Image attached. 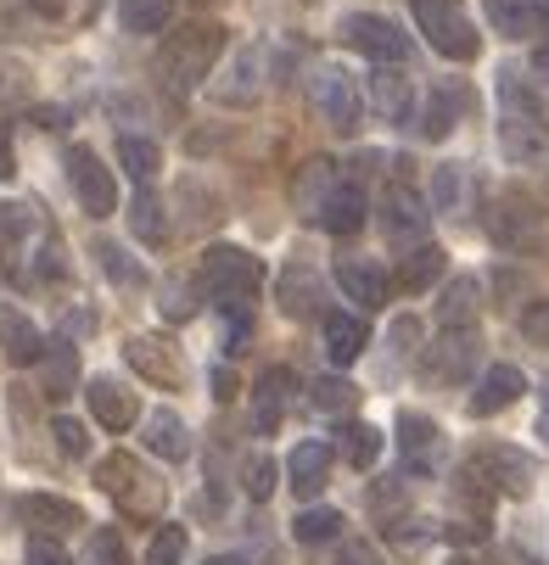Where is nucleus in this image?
I'll return each mask as SVG.
<instances>
[{
  "mask_svg": "<svg viewBox=\"0 0 549 565\" xmlns=\"http://www.w3.org/2000/svg\"><path fill=\"white\" fill-rule=\"evenodd\" d=\"M415 23L426 29V45L448 62H471L483 51L477 29H471V18L460 12V0H415Z\"/></svg>",
  "mask_w": 549,
  "mask_h": 565,
  "instance_id": "423d86ee",
  "label": "nucleus"
},
{
  "mask_svg": "<svg viewBox=\"0 0 549 565\" xmlns=\"http://www.w3.org/2000/svg\"><path fill=\"white\" fill-rule=\"evenodd\" d=\"M331 185H337V163H331V157H308V163H303V180H297V207L314 218V207L331 196Z\"/></svg>",
  "mask_w": 549,
  "mask_h": 565,
  "instance_id": "2f4dec72",
  "label": "nucleus"
},
{
  "mask_svg": "<svg viewBox=\"0 0 549 565\" xmlns=\"http://www.w3.org/2000/svg\"><path fill=\"white\" fill-rule=\"evenodd\" d=\"M96 481H102V493H107V499H118L124 515H146V521H151V515H163V499H169V493H163V481H157L135 454H107V459L96 465Z\"/></svg>",
  "mask_w": 549,
  "mask_h": 565,
  "instance_id": "7ed1b4c3",
  "label": "nucleus"
},
{
  "mask_svg": "<svg viewBox=\"0 0 549 565\" xmlns=\"http://www.w3.org/2000/svg\"><path fill=\"white\" fill-rule=\"evenodd\" d=\"M124 353L140 370V381H151V386H180L186 381V359H180V348L169 337H129Z\"/></svg>",
  "mask_w": 549,
  "mask_h": 565,
  "instance_id": "4468645a",
  "label": "nucleus"
},
{
  "mask_svg": "<svg viewBox=\"0 0 549 565\" xmlns=\"http://www.w3.org/2000/svg\"><path fill=\"white\" fill-rule=\"evenodd\" d=\"M258 280H264V269L247 247H208L202 275H197V286L219 302H247L258 291Z\"/></svg>",
  "mask_w": 549,
  "mask_h": 565,
  "instance_id": "0eeeda50",
  "label": "nucleus"
},
{
  "mask_svg": "<svg viewBox=\"0 0 549 565\" xmlns=\"http://www.w3.org/2000/svg\"><path fill=\"white\" fill-rule=\"evenodd\" d=\"M23 565H73V559L62 554V543H51V537H34V543H29V554H23Z\"/></svg>",
  "mask_w": 549,
  "mask_h": 565,
  "instance_id": "09e8293b",
  "label": "nucleus"
},
{
  "mask_svg": "<svg viewBox=\"0 0 549 565\" xmlns=\"http://www.w3.org/2000/svg\"><path fill=\"white\" fill-rule=\"evenodd\" d=\"M163 313H169V319H191V313H197V297H191V286H169V297H163Z\"/></svg>",
  "mask_w": 549,
  "mask_h": 565,
  "instance_id": "8fccbe9b",
  "label": "nucleus"
},
{
  "mask_svg": "<svg viewBox=\"0 0 549 565\" xmlns=\"http://www.w3.org/2000/svg\"><path fill=\"white\" fill-rule=\"evenodd\" d=\"M477 359H483V337L471 326H443V337L421 353V381L426 386H460L477 375Z\"/></svg>",
  "mask_w": 549,
  "mask_h": 565,
  "instance_id": "39448f33",
  "label": "nucleus"
},
{
  "mask_svg": "<svg viewBox=\"0 0 549 565\" xmlns=\"http://www.w3.org/2000/svg\"><path fill=\"white\" fill-rule=\"evenodd\" d=\"M538 437H543V448H549V375H543V386H538Z\"/></svg>",
  "mask_w": 549,
  "mask_h": 565,
  "instance_id": "5fc2aeb1",
  "label": "nucleus"
},
{
  "mask_svg": "<svg viewBox=\"0 0 549 565\" xmlns=\"http://www.w3.org/2000/svg\"><path fill=\"white\" fill-rule=\"evenodd\" d=\"M18 515H23V521H34V526H51V532H67V526L85 521V515H78V504L51 499V493H29V499H18Z\"/></svg>",
  "mask_w": 549,
  "mask_h": 565,
  "instance_id": "c756f323",
  "label": "nucleus"
},
{
  "mask_svg": "<svg viewBox=\"0 0 549 565\" xmlns=\"http://www.w3.org/2000/svg\"><path fill=\"white\" fill-rule=\"evenodd\" d=\"M399 448H404V481H410V476L432 481V476H443V465H448V448H443L437 420L410 415V409L399 415Z\"/></svg>",
  "mask_w": 549,
  "mask_h": 565,
  "instance_id": "9d476101",
  "label": "nucleus"
},
{
  "mask_svg": "<svg viewBox=\"0 0 549 565\" xmlns=\"http://www.w3.org/2000/svg\"><path fill=\"white\" fill-rule=\"evenodd\" d=\"M140 443H146L157 459H186V454H191V431H186V420H180L175 409H151Z\"/></svg>",
  "mask_w": 549,
  "mask_h": 565,
  "instance_id": "5701e85b",
  "label": "nucleus"
},
{
  "mask_svg": "<svg viewBox=\"0 0 549 565\" xmlns=\"http://www.w3.org/2000/svg\"><path fill=\"white\" fill-rule=\"evenodd\" d=\"M415 118H421V135L426 140H448V129H454V96L448 90H432L426 113H415Z\"/></svg>",
  "mask_w": 549,
  "mask_h": 565,
  "instance_id": "58836bf2",
  "label": "nucleus"
},
{
  "mask_svg": "<svg viewBox=\"0 0 549 565\" xmlns=\"http://www.w3.org/2000/svg\"><path fill=\"white\" fill-rule=\"evenodd\" d=\"M247 337H253V319H247V308L242 302H224V353H242L247 348Z\"/></svg>",
  "mask_w": 549,
  "mask_h": 565,
  "instance_id": "c03bdc74",
  "label": "nucleus"
},
{
  "mask_svg": "<svg viewBox=\"0 0 549 565\" xmlns=\"http://www.w3.org/2000/svg\"><path fill=\"white\" fill-rule=\"evenodd\" d=\"M460 191H465V174H460L454 163H443V169H437V180H432V196H437V207H448V213H454Z\"/></svg>",
  "mask_w": 549,
  "mask_h": 565,
  "instance_id": "49530a36",
  "label": "nucleus"
},
{
  "mask_svg": "<svg viewBox=\"0 0 549 565\" xmlns=\"http://www.w3.org/2000/svg\"><path fill=\"white\" fill-rule=\"evenodd\" d=\"M118 163H124L129 180L146 185L157 174V163H163V151H157V140H146V135H118Z\"/></svg>",
  "mask_w": 549,
  "mask_h": 565,
  "instance_id": "72a5a7b5",
  "label": "nucleus"
},
{
  "mask_svg": "<svg viewBox=\"0 0 549 565\" xmlns=\"http://www.w3.org/2000/svg\"><path fill=\"white\" fill-rule=\"evenodd\" d=\"M532 12H549V0H532Z\"/></svg>",
  "mask_w": 549,
  "mask_h": 565,
  "instance_id": "052dcab7",
  "label": "nucleus"
},
{
  "mask_svg": "<svg viewBox=\"0 0 549 565\" xmlns=\"http://www.w3.org/2000/svg\"><path fill=\"white\" fill-rule=\"evenodd\" d=\"M521 392H527V375L516 364H488L477 392H471V415H499V409H510Z\"/></svg>",
  "mask_w": 549,
  "mask_h": 565,
  "instance_id": "f3484780",
  "label": "nucleus"
},
{
  "mask_svg": "<svg viewBox=\"0 0 549 565\" xmlns=\"http://www.w3.org/2000/svg\"><path fill=\"white\" fill-rule=\"evenodd\" d=\"M365 213H370V196L359 185H331V196L314 207V218H320L326 235H353L365 230Z\"/></svg>",
  "mask_w": 549,
  "mask_h": 565,
  "instance_id": "a211bd4d",
  "label": "nucleus"
},
{
  "mask_svg": "<svg viewBox=\"0 0 549 565\" xmlns=\"http://www.w3.org/2000/svg\"><path fill=\"white\" fill-rule=\"evenodd\" d=\"M376 218H381V230H387L392 247H421V241H426V224H432L426 202H421L410 185H387Z\"/></svg>",
  "mask_w": 549,
  "mask_h": 565,
  "instance_id": "f8f14e48",
  "label": "nucleus"
},
{
  "mask_svg": "<svg viewBox=\"0 0 549 565\" xmlns=\"http://www.w3.org/2000/svg\"><path fill=\"white\" fill-rule=\"evenodd\" d=\"M85 397H91V415H96L102 431H129V426L140 420V403H135V392H129L118 375H96V381L85 386Z\"/></svg>",
  "mask_w": 549,
  "mask_h": 565,
  "instance_id": "2eb2a0df",
  "label": "nucleus"
},
{
  "mask_svg": "<svg viewBox=\"0 0 549 565\" xmlns=\"http://www.w3.org/2000/svg\"><path fill=\"white\" fill-rule=\"evenodd\" d=\"M40 348H45V337L29 326V313L0 308V353H7L12 364H34V359H40Z\"/></svg>",
  "mask_w": 549,
  "mask_h": 565,
  "instance_id": "b1692460",
  "label": "nucleus"
},
{
  "mask_svg": "<svg viewBox=\"0 0 549 565\" xmlns=\"http://www.w3.org/2000/svg\"><path fill=\"white\" fill-rule=\"evenodd\" d=\"M499 151L510 163H532L549 151V113L521 78V67H499Z\"/></svg>",
  "mask_w": 549,
  "mask_h": 565,
  "instance_id": "f257e3e1",
  "label": "nucleus"
},
{
  "mask_svg": "<svg viewBox=\"0 0 549 565\" xmlns=\"http://www.w3.org/2000/svg\"><path fill=\"white\" fill-rule=\"evenodd\" d=\"M337 286H342V297H353L365 313L387 302V269L370 264V258H337Z\"/></svg>",
  "mask_w": 549,
  "mask_h": 565,
  "instance_id": "aec40b11",
  "label": "nucleus"
},
{
  "mask_svg": "<svg viewBox=\"0 0 549 565\" xmlns=\"http://www.w3.org/2000/svg\"><path fill=\"white\" fill-rule=\"evenodd\" d=\"M275 476H281V470H275V459H270V454H253V459H247V476H242L247 499H258V504H264V499L275 493Z\"/></svg>",
  "mask_w": 549,
  "mask_h": 565,
  "instance_id": "a19ab883",
  "label": "nucleus"
},
{
  "mask_svg": "<svg viewBox=\"0 0 549 565\" xmlns=\"http://www.w3.org/2000/svg\"><path fill=\"white\" fill-rule=\"evenodd\" d=\"M219 51H224V29H219V23H186V29H169V40H163V56H157V67H163L169 90L191 96V90L202 85V78L213 73Z\"/></svg>",
  "mask_w": 549,
  "mask_h": 565,
  "instance_id": "f03ea898",
  "label": "nucleus"
},
{
  "mask_svg": "<svg viewBox=\"0 0 549 565\" xmlns=\"http://www.w3.org/2000/svg\"><path fill=\"white\" fill-rule=\"evenodd\" d=\"M437 275H443V253L432 247V241H421V247H415V253H404V264H399V280H404L410 291L437 286Z\"/></svg>",
  "mask_w": 549,
  "mask_h": 565,
  "instance_id": "f704fd0d",
  "label": "nucleus"
},
{
  "mask_svg": "<svg viewBox=\"0 0 549 565\" xmlns=\"http://www.w3.org/2000/svg\"><path fill=\"white\" fill-rule=\"evenodd\" d=\"M381 448H387V443H381L376 426H348V431H342V459H348L353 470H370V465L381 459Z\"/></svg>",
  "mask_w": 549,
  "mask_h": 565,
  "instance_id": "4c0bfd02",
  "label": "nucleus"
},
{
  "mask_svg": "<svg viewBox=\"0 0 549 565\" xmlns=\"http://www.w3.org/2000/svg\"><path fill=\"white\" fill-rule=\"evenodd\" d=\"M146 565H186V526H163L146 548Z\"/></svg>",
  "mask_w": 549,
  "mask_h": 565,
  "instance_id": "ea45409f",
  "label": "nucleus"
},
{
  "mask_svg": "<svg viewBox=\"0 0 549 565\" xmlns=\"http://www.w3.org/2000/svg\"><path fill=\"white\" fill-rule=\"evenodd\" d=\"M308 403H314V415L348 420V415L359 409V386L342 381V375H320V381H308Z\"/></svg>",
  "mask_w": 549,
  "mask_h": 565,
  "instance_id": "393cba45",
  "label": "nucleus"
},
{
  "mask_svg": "<svg viewBox=\"0 0 549 565\" xmlns=\"http://www.w3.org/2000/svg\"><path fill=\"white\" fill-rule=\"evenodd\" d=\"M91 565H129V548L118 532H96L91 537Z\"/></svg>",
  "mask_w": 549,
  "mask_h": 565,
  "instance_id": "a18cd8bd",
  "label": "nucleus"
},
{
  "mask_svg": "<svg viewBox=\"0 0 549 565\" xmlns=\"http://www.w3.org/2000/svg\"><path fill=\"white\" fill-rule=\"evenodd\" d=\"M118 23L129 34H163L175 23V0H118Z\"/></svg>",
  "mask_w": 549,
  "mask_h": 565,
  "instance_id": "c85d7f7f",
  "label": "nucleus"
},
{
  "mask_svg": "<svg viewBox=\"0 0 549 565\" xmlns=\"http://www.w3.org/2000/svg\"><path fill=\"white\" fill-rule=\"evenodd\" d=\"M308 96H314V107H320V118H326L331 129L348 135V129L359 124V85H353L348 67L320 62V67H314V78H308Z\"/></svg>",
  "mask_w": 549,
  "mask_h": 565,
  "instance_id": "1a4fd4ad",
  "label": "nucleus"
},
{
  "mask_svg": "<svg viewBox=\"0 0 549 565\" xmlns=\"http://www.w3.org/2000/svg\"><path fill=\"white\" fill-rule=\"evenodd\" d=\"M34 364H40V375H45V392H51V397L73 392V381H78V353H73V342H45Z\"/></svg>",
  "mask_w": 549,
  "mask_h": 565,
  "instance_id": "cd10ccee",
  "label": "nucleus"
},
{
  "mask_svg": "<svg viewBox=\"0 0 549 565\" xmlns=\"http://www.w3.org/2000/svg\"><path fill=\"white\" fill-rule=\"evenodd\" d=\"M96 253H102V269H107V275H113L118 286H146V269H140V264H129V258H124V247H113V241H102Z\"/></svg>",
  "mask_w": 549,
  "mask_h": 565,
  "instance_id": "79ce46f5",
  "label": "nucleus"
},
{
  "mask_svg": "<svg viewBox=\"0 0 549 565\" xmlns=\"http://www.w3.org/2000/svg\"><path fill=\"white\" fill-rule=\"evenodd\" d=\"M34 230V213L23 202H0V264H7L18 247H23V235Z\"/></svg>",
  "mask_w": 549,
  "mask_h": 565,
  "instance_id": "e433bc0d",
  "label": "nucleus"
},
{
  "mask_svg": "<svg viewBox=\"0 0 549 565\" xmlns=\"http://www.w3.org/2000/svg\"><path fill=\"white\" fill-rule=\"evenodd\" d=\"M331 448L326 443H297L292 454H286V481H292V493L297 499H320V488L331 481Z\"/></svg>",
  "mask_w": 549,
  "mask_h": 565,
  "instance_id": "dca6fc26",
  "label": "nucleus"
},
{
  "mask_svg": "<svg viewBox=\"0 0 549 565\" xmlns=\"http://www.w3.org/2000/svg\"><path fill=\"white\" fill-rule=\"evenodd\" d=\"M34 7H40V12H62V0H34Z\"/></svg>",
  "mask_w": 549,
  "mask_h": 565,
  "instance_id": "bf43d9fd",
  "label": "nucleus"
},
{
  "mask_svg": "<svg viewBox=\"0 0 549 565\" xmlns=\"http://www.w3.org/2000/svg\"><path fill=\"white\" fill-rule=\"evenodd\" d=\"M264 45H247L242 56L230 62V78L219 85V102L224 107H247V102H258V90H264Z\"/></svg>",
  "mask_w": 549,
  "mask_h": 565,
  "instance_id": "412c9836",
  "label": "nucleus"
},
{
  "mask_svg": "<svg viewBox=\"0 0 549 565\" xmlns=\"http://www.w3.org/2000/svg\"><path fill=\"white\" fill-rule=\"evenodd\" d=\"M51 431H56V448H62L67 459H85V454H91V431L78 426V420L56 415V420H51Z\"/></svg>",
  "mask_w": 549,
  "mask_h": 565,
  "instance_id": "37998d69",
  "label": "nucleus"
},
{
  "mask_svg": "<svg viewBox=\"0 0 549 565\" xmlns=\"http://www.w3.org/2000/svg\"><path fill=\"white\" fill-rule=\"evenodd\" d=\"M18 174V157H12V129L0 124V180H12Z\"/></svg>",
  "mask_w": 549,
  "mask_h": 565,
  "instance_id": "864d4df0",
  "label": "nucleus"
},
{
  "mask_svg": "<svg viewBox=\"0 0 549 565\" xmlns=\"http://www.w3.org/2000/svg\"><path fill=\"white\" fill-rule=\"evenodd\" d=\"M275 302H281V313H292V319L320 313V275H308L303 264L281 269V280H275Z\"/></svg>",
  "mask_w": 549,
  "mask_h": 565,
  "instance_id": "4be33fe9",
  "label": "nucleus"
},
{
  "mask_svg": "<svg viewBox=\"0 0 549 565\" xmlns=\"http://www.w3.org/2000/svg\"><path fill=\"white\" fill-rule=\"evenodd\" d=\"M292 386H297V375H292L286 364H270V370L258 375V392H253V426H258V431H275V426H281L286 403H292Z\"/></svg>",
  "mask_w": 549,
  "mask_h": 565,
  "instance_id": "6ab92c4d",
  "label": "nucleus"
},
{
  "mask_svg": "<svg viewBox=\"0 0 549 565\" xmlns=\"http://www.w3.org/2000/svg\"><path fill=\"white\" fill-rule=\"evenodd\" d=\"M208 565H247V559H242V554H213Z\"/></svg>",
  "mask_w": 549,
  "mask_h": 565,
  "instance_id": "13d9d810",
  "label": "nucleus"
},
{
  "mask_svg": "<svg viewBox=\"0 0 549 565\" xmlns=\"http://www.w3.org/2000/svg\"><path fill=\"white\" fill-rule=\"evenodd\" d=\"M342 565H387V559H381L370 543H348V548H342Z\"/></svg>",
  "mask_w": 549,
  "mask_h": 565,
  "instance_id": "603ef678",
  "label": "nucleus"
},
{
  "mask_svg": "<svg viewBox=\"0 0 549 565\" xmlns=\"http://www.w3.org/2000/svg\"><path fill=\"white\" fill-rule=\"evenodd\" d=\"M460 476L471 481V488H483L488 499H527L532 493V459L527 454H516V448H477L465 465H460Z\"/></svg>",
  "mask_w": 549,
  "mask_h": 565,
  "instance_id": "20e7f679",
  "label": "nucleus"
},
{
  "mask_svg": "<svg viewBox=\"0 0 549 565\" xmlns=\"http://www.w3.org/2000/svg\"><path fill=\"white\" fill-rule=\"evenodd\" d=\"M437 319H443V326H471V319H477V275H460V280L443 286Z\"/></svg>",
  "mask_w": 549,
  "mask_h": 565,
  "instance_id": "473e14b6",
  "label": "nucleus"
},
{
  "mask_svg": "<svg viewBox=\"0 0 549 565\" xmlns=\"http://www.w3.org/2000/svg\"><path fill=\"white\" fill-rule=\"evenodd\" d=\"M483 12H488V23H494L505 40H527V34L538 29L532 0H483Z\"/></svg>",
  "mask_w": 549,
  "mask_h": 565,
  "instance_id": "7c9ffc66",
  "label": "nucleus"
},
{
  "mask_svg": "<svg viewBox=\"0 0 549 565\" xmlns=\"http://www.w3.org/2000/svg\"><path fill=\"white\" fill-rule=\"evenodd\" d=\"M235 392V375H224V370H213V397H230Z\"/></svg>",
  "mask_w": 549,
  "mask_h": 565,
  "instance_id": "4d7b16f0",
  "label": "nucleus"
},
{
  "mask_svg": "<svg viewBox=\"0 0 549 565\" xmlns=\"http://www.w3.org/2000/svg\"><path fill=\"white\" fill-rule=\"evenodd\" d=\"M392 342H399L404 353H415V348H421V319H415V313H404V319H392Z\"/></svg>",
  "mask_w": 549,
  "mask_h": 565,
  "instance_id": "3c124183",
  "label": "nucleus"
},
{
  "mask_svg": "<svg viewBox=\"0 0 549 565\" xmlns=\"http://www.w3.org/2000/svg\"><path fill=\"white\" fill-rule=\"evenodd\" d=\"M370 107L387 118V124H410L421 107H415V78L399 67V62H387L381 73H370V85H365Z\"/></svg>",
  "mask_w": 549,
  "mask_h": 565,
  "instance_id": "ddd939ff",
  "label": "nucleus"
},
{
  "mask_svg": "<svg viewBox=\"0 0 549 565\" xmlns=\"http://www.w3.org/2000/svg\"><path fill=\"white\" fill-rule=\"evenodd\" d=\"M532 73H538L543 85H549V45H538V51H532Z\"/></svg>",
  "mask_w": 549,
  "mask_h": 565,
  "instance_id": "6e6d98bb",
  "label": "nucleus"
},
{
  "mask_svg": "<svg viewBox=\"0 0 549 565\" xmlns=\"http://www.w3.org/2000/svg\"><path fill=\"white\" fill-rule=\"evenodd\" d=\"M129 230H135V241H146V247H163L169 241V213H163V202H157V191H135V202H129Z\"/></svg>",
  "mask_w": 549,
  "mask_h": 565,
  "instance_id": "a878e982",
  "label": "nucleus"
},
{
  "mask_svg": "<svg viewBox=\"0 0 549 565\" xmlns=\"http://www.w3.org/2000/svg\"><path fill=\"white\" fill-rule=\"evenodd\" d=\"M337 532H342V510H331V504L303 510V515L292 521V537H297V543H308V548H314V543H331Z\"/></svg>",
  "mask_w": 549,
  "mask_h": 565,
  "instance_id": "c9c22d12",
  "label": "nucleus"
},
{
  "mask_svg": "<svg viewBox=\"0 0 549 565\" xmlns=\"http://www.w3.org/2000/svg\"><path fill=\"white\" fill-rule=\"evenodd\" d=\"M365 319H353V313H326V353H331V364H353L359 353H365Z\"/></svg>",
  "mask_w": 549,
  "mask_h": 565,
  "instance_id": "bb28decb",
  "label": "nucleus"
},
{
  "mask_svg": "<svg viewBox=\"0 0 549 565\" xmlns=\"http://www.w3.org/2000/svg\"><path fill=\"white\" fill-rule=\"evenodd\" d=\"M454 565H471V559H454Z\"/></svg>",
  "mask_w": 549,
  "mask_h": 565,
  "instance_id": "680f3d73",
  "label": "nucleus"
},
{
  "mask_svg": "<svg viewBox=\"0 0 549 565\" xmlns=\"http://www.w3.org/2000/svg\"><path fill=\"white\" fill-rule=\"evenodd\" d=\"M67 180H73V196H78V207H85L91 218L118 213V180L107 174V163H102L91 146H73L67 151Z\"/></svg>",
  "mask_w": 549,
  "mask_h": 565,
  "instance_id": "6e6552de",
  "label": "nucleus"
},
{
  "mask_svg": "<svg viewBox=\"0 0 549 565\" xmlns=\"http://www.w3.org/2000/svg\"><path fill=\"white\" fill-rule=\"evenodd\" d=\"M521 337H527L532 348H549V302H532V308L521 313Z\"/></svg>",
  "mask_w": 549,
  "mask_h": 565,
  "instance_id": "de8ad7c7",
  "label": "nucleus"
},
{
  "mask_svg": "<svg viewBox=\"0 0 549 565\" xmlns=\"http://www.w3.org/2000/svg\"><path fill=\"white\" fill-rule=\"evenodd\" d=\"M342 40L359 56H370V62H404V51H410L404 29L392 18H381V12H348L342 18Z\"/></svg>",
  "mask_w": 549,
  "mask_h": 565,
  "instance_id": "9b49d317",
  "label": "nucleus"
}]
</instances>
